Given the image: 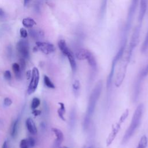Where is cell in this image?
<instances>
[{"instance_id": "obj_4", "label": "cell", "mask_w": 148, "mask_h": 148, "mask_svg": "<svg viewBox=\"0 0 148 148\" xmlns=\"http://www.w3.org/2000/svg\"><path fill=\"white\" fill-rule=\"evenodd\" d=\"M17 50L21 58L27 60L29 58V45L27 40L25 39L20 40L16 45Z\"/></svg>"}, {"instance_id": "obj_17", "label": "cell", "mask_w": 148, "mask_h": 148, "mask_svg": "<svg viewBox=\"0 0 148 148\" xmlns=\"http://www.w3.org/2000/svg\"><path fill=\"white\" fill-rule=\"evenodd\" d=\"M29 34L30 36L34 39L37 40L44 37V33L42 30H38L35 29H29Z\"/></svg>"}, {"instance_id": "obj_31", "label": "cell", "mask_w": 148, "mask_h": 148, "mask_svg": "<svg viewBox=\"0 0 148 148\" xmlns=\"http://www.w3.org/2000/svg\"><path fill=\"white\" fill-rule=\"evenodd\" d=\"M20 63H19V65H20V69H21V72L22 71H24L25 69V66H26V62H25V60L23 58H20Z\"/></svg>"}, {"instance_id": "obj_28", "label": "cell", "mask_w": 148, "mask_h": 148, "mask_svg": "<svg viewBox=\"0 0 148 148\" xmlns=\"http://www.w3.org/2000/svg\"><path fill=\"white\" fill-rule=\"evenodd\" d=\"M128 114H129V110L128 109H127L121 115L120 117V119L119 120V123H120L121 124L122 123H123V122L125 121V120L126 119V118L128 117Z\"/></svg>"}, {"instance_id": "obj_25", "label": "cell", "mask_w": 148, "mask_h": 148, "mask_svg": "<svg viewBox=\"0 0 148 148\" xmlns=\"http://www.w3.org/2000/svg\"><path fill=\"white\" fill-rule=\"evenodd\" d=\"M43 80H44V83L45 84V85L50 88H55V86L53 84V83L51 82V80H50V79L46 75H45L43 77Z\"/></svg>"}, {"instance_id": "obj_8", "label": "cell", "mask_w": 148, "mask_h": 148, "mask_svg": "<svg viewBox=\"0 0 148 148\" xmlns=\"http://www.w3.org/2000/svg\"><path fill=\"white\" fill-rule=\"evenodd\" d=\"M36 46L38 50H40L42 52L46 54L52 53L55 51L54 46L49 42L38 41L36 42Z\"/></svg>"}, {"instance_id": "obj_24", "label": "cell", "mask_w": 148, "mask_h": 148, "mask_svg": "<svg viewBox=\"0 0 148 148\" xmlns=\"http://www.w3.org/2000/svg\"><path fill=\"white\" fill-rule=\"evenodd\" d=\"M72 88L75 95H79L80 88V83L78 80H76L72 84Z\"/></svg>"}, {"instance_id": "obj_41", "label": "cell", "mask_w": 148, "mask_h": 148, "mask_svg": "<svg viewBox=\"0 0 148 148\" xmlns=\"http://www.w3.org/2000/svg\"><path fill=\"white\" fill-rule=\"evenodd\" d=\"M31 75H32V71L31 70H28V71H27V72H26V76H27V79L28 80L31 79Z\"/></svg>"}, {"instance_id": "obj_9", "label": "cell", "mask_w": 148, "mask_h": 148, "mask_svg": "<svg viewBox=\"0 0 148 148\" xmlns=\"http://www.w3.org/2000/svg\"><path fill=\"white\" fill-rule=\"evenodd\" d=\"M120 127H121V124L119 123V122H117L116 124H115L114 125H113L112 131H111L110 133L109 134V135L106 139V144L107 146H109L112 144V143L115 139L117 134H118V132L120 129Z\"/></svg>"}, {"instance_id": "obj_10", "label": "cell", "mask_w": 148, "mask_h": 148, "mask_svg": "<svg viewBox=\"0 0 148 148\" xmlns=\"http://www.w3.org/2000/svg\"><path fill=\"white\" fill-rule=\"evenodd\" d=\"M148 0H140V9L138 16V21L141 23L146 13Z\"/></svg>"}, {"instance_id": "obj_32", "label": "cell", "mask_w": 148, "mask_h": 148, "mask_svg": "<svg viewBox=\"0 0 148 148\" xmlns=\"http://www.w3.org/2000/svg\"><path fill=\"white\" fill-rule=\"evenodd\" d=\"M65 110H62L61 109L59 108L58 110H57V113H58V115L59 116V117L63 121H65V119L64 117V114L65 113Z\"/></svg>"}, {"instance_id": "obj_18", "label": "cell", "mask_w": 148, "mask_h": 148, "mask_svg": "<svg viewBox=\"0 0 148 148\" xmlns=\"http://www.w3.org/2000/svg\"><path fill=\"white\" fill-rule=\"evenodd\" d=\"M76 117V110L75 108H72L69 116V126L71 128H73L75 125Z\"/></svg>"}, {"instance_id": "obj_7", "label": "cell", "mask_w": 148, "mask_h": 148, "mask_svg": "<svg viewBox=\"0 0 148 148\" xmlns=\"http://www.w3.org/2000/svg\"><path fill=\"white\" fill-rule=\"evenodd\" d=\"M128 62H125L124 64H122L119 67L115 76V80H114V84L117 87H120L125 77L126 71H127V66Z\"/></svg>"}, {"instance_id": "obj_45", "label": "cell", "mask_w": 148, "mask_h": 148, "mask_svg": "<svg viewBox=\"0 0 148 148\" xmlns=\"http://www.w3.org/2000/svg\"><path fill=\"white\" fill-rule=\"evenodd\" d=\"M33 50H34V51H37L38 50V47H36V46H35V47H34V49H33Z\"/></svg>"}, {"instance_id": "obj_40", "label": "cell", "mask_w": 148, "mask_h": 148, "mask_svg": "<svg viewBox=\"0 0 148 148\" xmlns=\"http://www.w3.org/2000/svg\"><path fill=\"white\" fill-rule=\"evenodd\" d=\"M32 113L35 116H38L41 114V110H38V109H33Z\"/></svg>"}, {"instance_id": "obj_21", "label": "cell", "mask_w": 148, "mask_h": 148, "mask_svg": "<svg viewBox=\"0 0 148 148\" xmlns=\"http://www.w3.org/2000/svg\"><path fill=\"white\" fill-rule=\"evenodd\" d=\"M12 69L17 79H20L21 78V71L19 64L13 63L12 64Z\"/></svg>"}, {"instance_id": "obj_34", "label": "cell", "mask_w": 148, "mask_h": 148, "mask_svg": "<svg viewBox=\"0 0 148 148\" xmlns=\"http://www.w3.org/2000/svg\"><path fill=\"white\" fill-rule=\"evenodd\" d=\"M20 36L21 37H22L23 38H26L28 36V32L24 28H21L20 29Z\"/></svg>"}, {"instance_id": "obj_15", "label": "cell", "mask_w": 148, "mask_h": 148, "mask_svg": "<svg viewBox=\"0 0 148 148\" xmlns=\"http://www.w3.org/2000/svg\"><path fill=\"white\" fill-rule=\"evenodd\" d=\"M90 51L85 49H78L75 53V57L79 60H86Z\"/></svg>"}, {"instance_id": "obj_42", "label": "cell", "mask_w": 148, "mask_h": 148, "mask_svg": "<svg viewBox=\"0 0 148 148\" xmlns=\"http://www.w3.org/2000/svg\"><path fill=\"white\" fill-rule=\"evenodd\" d=\"M2 148H9V143H8V140H5V141H4V142L3 143Z\"/></svg>"}, {"instance_id": "obj_47", "label": "cell", "mask_w": 148, "mask_h": 148, "mask_svg": "<svg viewBox=\"0 0 148 148\" xmlns=\"http://www.w3.org/2000/svg\"><path fill=\"white\" fill-rule=\"evenodd\" d=\"M89 148H91V147H89Z\"/></svg>"}, {"instance_id": "obj_46", "label": "cell", "mask_w": 148, "mask_h": 148, "mask_svg": "<svg viewBox=\"0 0 148 148\" xmlns=\"http://www.w3.org/2000/svg\"><path fill=\"white\" fill-rule=\"evenodd\" d=\"M60 148H68L67 147H65V146H63V147H60Z\"/></svg>"}, {"instance_id": "obj_16", "label": "cell", "mask_w": 148, "mask_h": 148, "mask_svg": "<svg viewBox=\"0 0 148 148\" xmlns=\"http://www.w3.org/2000/svg\"><path fill=\"white\" fill-rule=\"evenodd\" d=\"M58 47L60 49V50H61V51L62 52V53L65 56H67L68 54L71 52V51L70 50V49L68 48L65 41L63 39L60 40L58 42Z\"/></svg>"}, {"instance_id": "obj_29", "label": "cell", "mask_w": 148, "mask_h": 148, "mask_svg": "<svg viewBox=\"0 0 148 148\" xmlns=\"http://www.w3.org/2000/svg\"><path fill=\"white\" fill-rule=\"evenodd\" d=\"M6 53L8 58H10L13 56V47L11 45H8L6 48Z\"/></svg>"}, {"instance_id": "obj_14", "label": "cell", "mask_w": 148, "mask_h": 148, "mask_svg": "<svg viewBox=\"0 0 148 148\" xmlns=\"http://www.w3.org/2000/svg\"><path fill=\"white\" fill-rule=\"evenodd\" d=\"M86 60H87L90 66H91L92 71L93 72L96 71L97 68V61H96V59H95L94 56L93 55V54L91 51H90Z\"/></svg>"}, {"instance_id": "obj_12", "label": "cell", "mask_w": 148, "mask_h": 148, "mask_svg": "<svg viewBox=\"0 0 148 148\" xmlns=\"http://www.w3.org/2000/svg\"><path fill=\"white\" fill-rule=\"evenodd\" d=\"M51 130L56 136V139L55 140L54 144L60 147V145L64 140V134L60 130L56 128H52Z\"/></svg>"}, {"instance_id": "obj_30", "label": "cell", "mask_w": 148, "mask_h": 148, "mask_svg": "<svg viewBox=\"0 0 148 148\" xmlns=\"http://www.w3.org/2000/svg\"><path fill=\"white\" fill-rule=\"evenodd\" d=\"M28 147L29 145L27 139H23L21 140L20 143V148H28Z\"/></svg>"}, {"instance_id": "obj_6", "label": "cell", "mask_w": 148, "mask_h": 148, "mask_svg": "<svg viewBox=\"0 0 148 148\" xmlns=\"http://www.w3.org/2000/svg\"><path fill=\"white\" fill-rule=\"evenodd\" d=\"M138 3V0H132L131 5L129 8L128 15H127V23L125 26V30L126 31H128L132 21V19L134 18L137 5Z\"/></svg>"}, {"instance_id": "obj_38", "label": "cell", "mask_w": 148, "mask_h": 148, "mask_svg": "<svg viewBox=\"0 0 148 148\" xmlns=\"http://www.w3.org/2000/svg\"><path fill=\"white\" fill-rule=\"evenodd\" d=\"M107 1H108V0H102V5H101V14H103V13H104V10L105 9L106 6Z\"/></svg>"}, {"instance_id": "obj_36", "label": "cell", "mask_w": 148, "mask_h": 148, "mask_svg": "<svg viewBox=\"0 0 148 148\" xmlns=\"http://www.w3.org/2000/svg\"><path fill=\"white\" fill-rule=\"evenodd\" d=\"M12 103V100L9 98V97H6L3 100V104L5 106H10Z\"/></svg>"}, {"instance_id": "obj_39", "label": "cell", "mask_w": 148, "mask_h": 148, "mask_svg": "<svg viewBox=\"0 0 148 148\" xmlns=\"http://www.w3.org/2000/svg\"><path fill=\"white\" fill-rule=\"evenodd\" d=\"M34 9H35V11H36L37 13H40V5L39 2L38 1H36V3H35Z\"/></svg>"}, {"instance_id": "obj_3", "label": "cell", "mask_w": 148, "mask_h": 148, "mask_svg": "<svg viewBox=\"0 0 148 148\" xmlns=\"http://www.w3.org/2000/svg\"><path fill=\"white\" fill-rule=\"evenodd\" d=\"M32 71V75L31 77V81L29 82L28 89L27 93L28 95H31L34 93L36 90L39 81V72L38 69L36 67H34Z\"/></svg>"}, {"instance_id": "obj_20", "label": "cell", "mask_w": 148, "mask_h": 148, "mask_svg": "<svg viewBox=\"0 0 148 148\" xmlns=\"http://www.w3.org/2000/svg\"><path fill=\"white\" fill-rule=\"evenodd\" d=\"M66 57H68V59L69 60L72 71L73 73H75L76 71V61L75 59V57H74L72 52L71 51V53H69Z\"/></svg>"}, {"instance_id": "obj_37", "label": "cell", "mask_w": 148, "mask_h": 148, "mask_svg": "<svg viewBox=\"0 0 148 148\" xmlns=\"http://www.w3.org/2000/svg\"><path fill=\"white\" fill-rule=\"evenodd\" d=\"M28 145H29V146H31V147H34L35 145V140L34 138L32 137H29L28 139Z\"/></svg>"}, {"instance_id": "obj_23", "label": "cell", "mask_w": 148, "mask_h": 148, "mask_svg": "<svg viewBox=\"0 0 148 148\" xmlns=\"http://www.w3.org/2000/svg\"><path fill=\"white\" fill-rule=\"evenodd\" d=\"M147 142H148V140L146 136V135L142 136L139 142L138 145L136 148H146L147 145Z\"/></svg>"}, {"instance_id": "obj_2", "label": "cell", "mask_w": 148, "mask_h": 148, "mask_svg": "<svg viewBox=\"0 0 148 148\" xmlns=\"http://www.w3.org/2000/svg\"><path fill=\"white\" fill-rule=\"evenodd\" d=\"M143 111V105L142 103H140L137 106L134 113L130 125L128 130L126 131L122 139V144H125L130 139V138L135 133L136 130L139 127Z\"/></svg>"}, {"instance_id": "obj_5", "label": "cell", "mask_w": 148, "mask_h": 148, "mask_svg": "<svg viewBox=\"0 0 148 148\" xmlns=\"http://www.w3.org/2000/svg\"><path fill=\"white\" fill-rule=\"evenodd\" d=\"M140 25H138L135 27L131 39V42H130V50H129V52L128 54V56L126 58V60L127 61H129L132 52L133 51V50L134 49V48L136 47V46L137 45L138 43V40H139V34H140Z\"/></svg>"}, {"instance_id": "obj_19", "label": "cell", "mask_w": 148, "mask_h": 148, "mask_svg": "<svg viewBox=\"0 0 148 148\" xmlns=\"http://www.w3.org/2000/svg\"><path fill=\"white\" fill-rule=\"evenodd\" d=\"M18 119H16V120L13 121L11 124L10 128V135L14 138L17 135V131H18Z\"/></svg>"}, {"instance_id": "obj_13", "label": "cell", "mask_w": 148, "mask_h": 148, "mask_svg": "<svg viewBox=\"0 0 148 148\" xmlns=\"http://www.w3.org/2000/svg\"><path fill=\"white\" fill-rule=\"evenodd\" d=\"M25 124L27 130L32 135H36L37 133V128L35 125V122L33 119L31 117L28 118L26 120Z\"/></svg>"}, {"instance_id": "obj_33", "label": "cell", "mask_w": 148, "mask_h": 148, "mask_svg": "<svg viewBox=\"0 0 148 148\" xmlns=\"http://www.w3.org/2000/svg\"><path fill=\"white\" fill-rule=\"evenodd\" d=\"M141 77L143 79L144 77H145L147 75H148V64L146 65V67H145L143 68V69L140 72V74H139Z\"/></svg>"}, {"instance_id": "obj_27", "label": "cell", "mask_w": 148, "mask_h": 148, "mask_svg": "<svg viewBox=\"0 0 148 148\" xmlns=\"http://www.w3.org/2000/svg\"><path fill=\"white\" fill-rule=\"evenodd\" d=\"M148 49V31L147 33V35L146 36V38L145 39V40L143 43L142 46L141 47V51L142 52L144 53L146 51V50Z\"/></svg>"}, {"instance_id": "obj_35", "label": "cell", "mask_w": 148, "mask_h": 148, "mask_svg": "<svg viewBox=\"0 0 148 148\" xmlns=\"http://www.w3.org/2000/svg\"><path fill=\"white\" fill-rule=\"evenodd\" d=\"M4 77L5 79L6 80H11V78H12V75H11V73L10 72V71L9 70H6L4 72Z\"/></svg>"}, {"instance_id": "obj_11", "label": "cell", "mask_w": 148, "mask_h": 148, "mask_svg": "<svg viewBox=\"0 0 148 148\" xmlns=\"http://www.w3.org/2000/svg\"><path fill=\"white\" fill-rule=\"evenodd\" d=\"M143 78L141 77L140 75H139L134 86V95H133V99L134 101H136L140 91V86H141V82Z\"/></svg>"}, {"instance_id": "obj_44", "label": "cell", "mask_w": 148, "mask_h": 148, "mask_svg": "<svg viewBox=\"0 0 148 148\" xmlns=\"http://www.w3.org/2000/svg\"><path fill=\"white\" fill-rule=\"evenodd\" d=\"M30 0H24V5L26 6L29 2Z\"/></svg>"}, {"instance_id": "obj_1", "label": "cell", "mask_w": 148, "mask_h": 148, "mask_svg": "<svg viewBox=\"0 0 148 148\" xmlns=\"http://www.w3.org/2000/svg\"><path fill=\"white\" fill-rule=\"evenodd\" d=\"M102 82L101 80L98 81L91 92L88 102L87 111L83 120V128L84 130H87L89 127L90 123L94 114L97 103L102 91Z\"/></svg>"}, {"instance_id": "obj_22", "label": "cell", "mask_w": 148, "mask_h": 148, "mask_svg": "<svg viewBox=\"0 0 148 148\" xmlns=\"http://www.w3.org/2000/svg\"><path fill=\"white\" fill-rule=\"evenodd\" d=\"M22 24L26 28H32L36 24L35 21L29 17L24 18L22 21Z\"/></svg>"}, {"instance_id": "obj_26", "label": "cell", "mask_w": 148, "mask_h": 148, "mask_svg": "<svg viewBox=\"0 0 148 148\" xmlns=\"http://www.w3.org/2000/svg\"><path fill=\"white\" fill-rule=\"evenodd\" d=\"M40 104V99L37 98V97H34L32 99V101L31 102V109H36Z\"/></svg>"}, {"instance_id": "obj_43", "label": "cell", "mask_w": 148, "mask_h": 148, "mask_svg": "<svg viewBox=\"0 0 148 148\" xmlns=\"http://www.w3.org/2000/svg\"><path fill=\"white\" fill-rule=\"evenodd\" d=\"M5 13L4 10H3V9L0 8V17H3L5 16Z\"/></svg>"}]
</instances>
